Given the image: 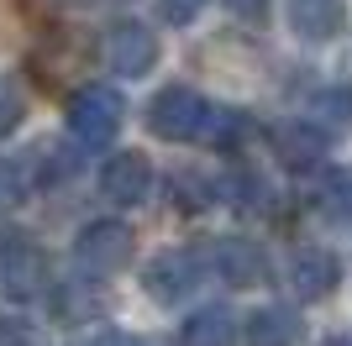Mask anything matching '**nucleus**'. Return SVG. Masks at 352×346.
<instances>
[{
  "instance_id": "nucleus-1",
  "label": "nucleus",
  "mask_w": 352,
  "mask_h": 346,
  "mask_svg": "<svg viewBox=\"0 0 352 346\" xmlns=\"http://www.w3.org/2000/svg\"><path fill=\"white\" fill-rule=\"evenodd\" d=\"M121 121H126V105H121V95L111 84H85V89L69 95V137H74V147H85V152L105 147L121 131Z\"/></svg>"
},
{
  "instance_id": "nucleus-2",
  "label": "nucleus",
  "mask_w": 352,
  "mask_h": 346,
  "mask_svg": "<svg viewBox=\"0 0 352 346\" xmlns=\"http://www.w3.org/2000/svg\"><path fill=\"white\" fill-rule=\"evenodd\" d=\"M74 262H79V273H89V278L121 273V268L132 262V226H121V220H89V226H79V236H74Z\"/></svg>"
},
{
  "instance_id": "nucleus-3",
  "label": "nucleus",
  "mask_w": 352,
  "mask_h": 346,
  "mask_svg": "<svg viewBox=\"0 0 352 346\" xmlns=\"http://www.w3.org/2000/svg\"><path fill=\"white\" fill-rule=\"evenodd\" d=\"M206 115H210V105L200 100L190 84H168L147 105V131L163 137V142H195V137L206 131Z\"/></svg>"
},
{
  "instance_id": "nucleus-4",
  "label": "nucleus",
  "mask_w": 352,
  "mask_h": 346,
  "mask_svg": "<svg viewBox=\"0 0 352 346\" xmlns=\"http://www.w3.org/2000/svg\"><path fill=\"white\" fill-rule=\"evenodd\" d=\"M47 294V257L27 236H0V299H37Z\"/></svg>"
},
{
  "instance_id": "nucleus-5",
  "label": "nucleus",
  "mask_w": 352,
  "mask_h": 346,
  "mask_svg": "<svg viewBox=\"0 0 352 346\" xmlns=\"http://www.w3.org/2000/svg\"><path fill=\"white\" fill-rule=\"evenodd\" d=\"M206 268L221 273V284H232V288H258V284H268V273H274L263 242H252V236H221V242H210Z\"/></svg>"
},
{
  "instance_id": "nucleus-6",
  "label": "nucleus",
  "mask_w": 352,
  "mask_h": 346,
  "mask_svg": "<svg viewBox=\"0 0 352 346\" xmlns=\"http://www.w3.org/2000/svg\"><path fill=\"white\" fill-rule=\"evenodd\" d=\"M100 194L111 205H121V210H137L153 194V163H147V152H116V158H105Z\"/></svg>"
},
{
  "instance_id": "nucleus-7",
  "label": "nucleus",
  "mask_w": 352,
  "mask_h": 346,
  "mask_svg": "<svg viewBox=\"0 0 352 346\" xmlns=\"http://www.w3.org/2000/svg\"><path fill=\"white\" fill-rule=\"evenodd\" d=\"M142 284L158 304H174V299H184L195 284H206V257H195V252H158V257L147 262Z\"/></svg>"
},
{
  "instance_id": "nucleus-8",
  "label": "nucleus",
  "mask_w": 352,
  "mask_h": 346,
  "mask_svg": "<svg viewBox=\"0 0 352 346\" xmlns=\"http://www.w3.org/2000/svg\"><path fill=\"white\" fill-rule=\"evenodd\" d=\"M342 284V262L337 252H326V246H300L289 257V288L300 304H321L331 299V288Z\"/></svg>"
},
{
  "instance_id": "nucleus-9",
  "label": "nucleus",
  "mask_w": 352,
  "mask_h": 346,
  "mask_svg": "<svg viewBox=\"0 0 352 346\" xmlns=\"http://www.w3.org/2000/svg\"><path fill=\"white\" fill-rule=\"evenodd\" d=\"M105 63L126 79L137 73H153L158 69V37L142 27V21H116V27L105 32Z\"/></svg>"
},
{
  "instance_id": "nucleus-10",
  "label": "nucleus",
  "mask_w": 352,
  "mask_h": 346,
  "mask_svg": "<svg viewBox=\"0 0 352 346\" xmlns=\"http://www.w3.org/2000/svg\"><path fill=\"white\" fill-rule=\"evenodd\" d=\"M32 69L43 79L47 89H58L69 73L85 69V37H74V32H47V43L32 53Z\"/></svg>"
},
{
  "instance_id": "nucleus-11",
  "label": "nucleus",
  "mask_w": 352,
  "mask_h": 346,
  "mask_svg": "<svg viewBox=\"0 0 352 346\" xmlns=\"http://www.w3.org/2000/svg\"><path fill=\"white\" fill-rule=\"evenodd\" d=\"M242 341L248 346H294L300 341V315L284 304H263L242 320Z\"/></svg>"
},
{
  "instance_id": "nucleus-12",
  "label": "nucleus",
  "mask_w": 352,
  "mask_h": 346,
  "mask_svg": "<svg viewBox=\"0 0 352 346\" xmlns=\"http://www.w3.org/2000/svg\"><path fill=\"white\" fill-rule=\"evenodd\" d=\"M326 147H331V137H326L316 121H289V126L279 131V158H284V168H316V163L326 158Z\"/></svg>"
},
{
  "instance_id": "nucleus-13",
  "label": "nucleus",
  "mask_w": 352,
  "mask_h": 346,
  "mask_svg": "<svg viewBox=\"0 0 352 346\" xmlns=\"http://www.w3.org/2000/svg\"><path fill=\"white\" fill-rule=\"evenodd\" d=\"M289 27L305 43H331L342 32V0H289Z\"/></svg>"
},
{
  "instance_id": "nucleus-14",
  "label": "nucleus",
  "mask_w": 352,
  "mask_h": 346,
  "mask_svg": "<svg viewBox=\"0 0 352 346\" xmlns=\"http://www.w3.org/2000/svg\"><path fill=\"white\" fill-rule=\"evenodd\" d=\"M184 346H232L236 341V315L226 304H206V310H195L184 320V331H179Z\"/></svg>"
},
{
  "instance_id": "nucleus-15",
  "label": "nucleus",
  "mask_w": 352,
  "mask_h": 346,
  "mask_svg": "<svg viewBox=\"0 0 352 346\" xmlns=\"http://www.w3.org/2000/svg\"><path fill=\"white\" fill-rule=\"evenodd\" d=\"M305 121H316L326 137H347V131H352V84H326V89H316V95H310Z\"/></svg>"
},
{
  "instance_id": "nucleus-16",
  "label": "nucleus",
  "mask_w": 352,
  "mask_h": 346,
  "mask_svg": "<svg viewBox=\"0 0 352 346\" xmlns=\"http://www.w3.org/2000/svg\"><path fill=\"white\" fill-rule=\"evenodd\" d=\"M200 137H210L221 152H236V147L252 137V115H248V111H210Z\"/></svg>"
},
{
  "instance_id": "nucleus-17",
  "label": "nucleus",
  "mask_w": 352,
  "mask_h": 346,
  "mask_svg": "<svg viewBox=\"0 0 352 346\" xmlns=\"http://www.w3.org/2000/svg\"><path fill=\"white\" fill-rule=\"evenodd\" d=\"M226 194H236V205H242L248 216H258V210H274V189H268L258 173H236L232 184H226Z\"/></svg>"
},
{
  "instance_id": "nucleus-18",
  "label": "nucleus",
  "mask_w": 352,
  "mask_h": 346,
  "mask_svg": "<svg viewBox=\"0 0 352 346\" xmlns=\"http://www.w3.org/2000/svg\"><path fill=\"white\" fill-rule=\"evenodd\" d=\"M32 158H37V173H32L37 184H58V178H69V173L79 168L63 147H43V152H32Z\"/></svg>"
},
{
  "instance_id": "nucleus-19",
  "label": "nucleus",
  "mask_w": 352,
  "mask_h": 346,
  "mask_svg": "<svg viewBox=\"0 0 352 346\" xmlns=\"http://www.w3.org/2000/svg\"><path fill=\"white\" fill-rule=\"evenodd\" d=\"M168 194H179V205H184V210H200V205H210V200H216V184L195 178V173H179L174 184H168Z\"/></svg>"
},
{
  "instance_id": "nucleus-20",
  "label": "nucleus",
  "mask_w": 352,
  "mask_h": 346,
  "mask_svg": "<svg viewBox=\"0 0 352 346\" xmlns=\"http://www.w3.org/2000/svg\"><path fill=\"white\" fill-rule=\"evenodd\" d=\"M27 168L21 163H6L0 158V210H11V205H21V194H27Z\"/></svg>"
},
{
  "instance_id": "nucleus-21",
  "label": "nucleus",
  "mask_w": 352,
  "mask_h": 346,
  "mask_svg": "<svg viewBox=\"0 0 352 346\" xmlns=\"http://www.w3.org/2000/svg\"><path fill=\"white\" fill-rule=\"evenodd\" d=\"M0 346H43V336H37V325L21 315H0Z\"/></svg>"
},
{
  "instance_id": "nucleus-22",
  "label": "nucleus",
  "mask_w": 352,
  "mask_h": 346,
  "mask_svg": "<svg viewBox=\"0 0 352 346\" xmlns=\"http://www.w3.org/2000/svg\"><path fill=\"white\" fill-rule=\"evenodd\" d=\"M206 5H210V0H158V16L168 21V27H190Z\"/></svg>"
},
{
  "instance_id": "nucleus-23",
  "label": "nucleus",
  "mask_w": 352,
  "mask_h": 346,
  "mask_svg": "<svg viewBox=\"0 0 352 346\" xmlns=\"http://www.w3.org/2000/svg\"><path fill=\"white\" fill-rule=\"evenodd\" d=\"M21 115H27V111H21V95L0 84V142H6V137L21 126Z\"/></svg>"
},
{
  "instance_id": "nucleus-24",
  "label": "nucleus",
  "mask_w": 352,
  "mask_h": 346,
  "mask_svg": "<svg viewBox=\"0 0 352 346\" xmlns=\"http://www.w3.org/2000/svg\"><path fill=\"white\" fill-rule=\"evenodd\" d=\"M232 5V16H242V21H263L268 16V0H226Z\"/></svg>"
},
{
  "instance_id": "nucleus-25",
  "label": "nucleus",
  "mask_w": 352,
  "mask_h": 346,
  "mask_svg": "<svg viewBox=\"0 0 352 346\" xmlns=\"http://www.w3.org/2000/svg\"><path fill=\"white\" fill-rule=\"evenodd\" d=\"M85 346H142L137 336H126V331H100V336H89Z\"/></svg>"
},
{
  "instance_id": "nucleus-26",
  "label": "nucleus",
  "mask_w": 352,
  "mask_h": 346,
  "mask_svg": "<svg viewBox=\"0 0 352 346\" xmlns=\"http://www.w3.org/2000/svg\"><path fill=\"white\" fill-rule=\"evenodd\" d=\"M321 346H352V336H331V341H321Z\"/></svg>"
},
{
  "instance_id": "nucleus-27",
  "label": "nucleus",
  "mask_w": 352,
  "mask_h": 346,
  "mask_svg": "<svg viewBox=\"0 0 352 346\" xmlns=\"http://www.w3.org/2000/svg\"><path fill=\"white\" fill-rule=\"evenodd\" d=\"M69 5H89V0H69Z\"/></svg>"
}]
</instances>
